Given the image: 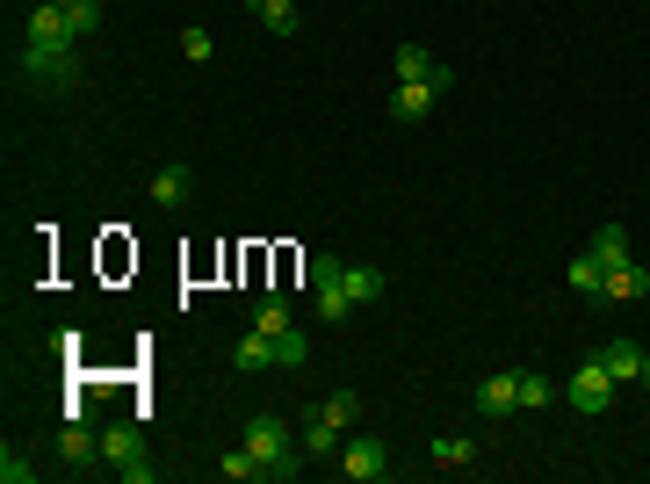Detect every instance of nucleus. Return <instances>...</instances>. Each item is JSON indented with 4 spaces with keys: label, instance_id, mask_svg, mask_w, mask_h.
Returning a JSON list of instances; mask_svg holds the SVG:
<instances>
[{
    "label": "nucleus",
    "instance_id": "f257e3e1",
    "mask_svg": "<svg viewBox=\"0 0 650 484\" xmlns=\"http://www.w3.org/2000/svg\"><path fill=\"white\" fill-rule=\"evenodd\" d=\"M246 449L260 455L268 484H290V477H304V441L290 434V419H282V413H254V419H246Z\"/></svg>",
    "mask_w": 650,
    "mask_h": 484
},
{
    "label": "nucleus",
    "instance_id": "f03ea898",
    "mask_svg": "<svg viewBox=\"0 0 650 484\" xmlns=\"http://www.w3.org/2000/svg\"><path fill=\"white\" fill-rule=\"evenodd\" d=\"M15 72H22V87H36V94H72V87H80V44H72V52L22 44V52H15Z\"/></svg>",
    "mask_w": 650,
    "mask_h": 484
},
{
    "label": "nucleus",
    "instance_id": "7ed1b4c3",
    "mask_svg": "<svg viewBox=\"0 0 650 484\" xmlns=\"http://www.w3.org/2000/svg\"><path fill=\"white\" fill-rule=\"evenodd\" d=\"M340 268L347 260H333V254L311 260V312H318V326H347V312H355V296L340 290Z\"/></svg>",
    "mask_w": 650,
    "mask_h": 484
},
{
    "label": "nucleus",
    "instance_id": "20e7f679",
    "mask_svg": "<svg viewBox=\"0 0 650 484\" xmlns=\"http://www.w3.org/2000/svg\"><path fill=\"white\" fill-rule=\"evenodd\" d=\"M102 463L109 477H131V463H145V427L137 419H109L102 427Z\"/></svg>",
    "mask_w": 650,
    "mask_h": 484
},
{
    "label": "nucleus",
    "instance_id": "39448f33",
    "mask_svg": "<svg viewBox=\"0 0 650 484\" xmlns=\"http://www.w3.org/2000/svg\"><path fill=\"white\" fill-rule=\"evenodd\" d=\"M340 477L347 484H383V477H391V449H383L377 434L347 441V449H340Z\"/></svg>",
    "mask_w": 650,
    "mask_h": 484
},
{
    "label": "nucleus",
    "instance_id": "423d86ee",
    "mask_svg": "<svg viewBox=\"0 0 650 484\" xmlns=\"http://www.w3.org/2000/svg\"><path fill=\"white\" fill-rule=\"evenodd\" d=\"M22 44H52V52H72L80 44V30H72L66 8H52V0H36L30 22H22Z\"/></svg>",
    "mask_w": 650,
    "mask_h": 484
},
{
    "label": "nucleus",
    "instance_id": "0eeeda50",
    "mask_svg": "<svg viewBox=\"0 0 650 484\" xmlns=\"http://www.w3.org/2000/svg\"><path fill=\"white\" fill-rule=\"evenodd\" d=\"M58 463H66L72 477H94V470H109V463H102V427H80V419H72V427L58 434Z\"/></svg>",
    "mask_w": 650,
    "mask_h": 484
},
{
    "label": "nucleus",
    "instance_id": "6e6552de",
    "mask_svg": "<svg viewBox=\"0 0 650 484\" xmlns=\"http://www.w3.org/2000/svg\"><path fill=\"white\" fill-rule=\"evenodd\" d=\"M564 398L579 405V413H607V405H615V369H607V362H585L579 376H571Z\"/></svg>",
    "mask_w": 650,
    "mask_h": 484
},
{
    "label": "nucleus",
    "instance_id": "1a4fd4ad",
    "mask_svg": "<svg viewBox=\"0 0 650 484\" xmlns=\"http://www.w3.org/2000/svg\"><path fill=\"white\" fill-rule=\"evenodd\" d=\"M478 413H484V419H506V413H520V369H492V376H484V391H478Z\"/></svg>",
    "mask_w": 650,
    "mask_h": 484
},
{
    "label": "nucleus",
    "instance_id": "9d476101",
    "mask_svg": "<svg viewBox=\"0 0 650 484\" xmlns=\"http://www.w3.org/2000/svg\"><path fill=\"white\" fill-rule=\"evenodd\" d=\"M397 80H427V87H456V66H441L434 52H419V44H397Z\"/></svg>",
    "mask_w": 650,
    "mask_h": 484
},
{
    "label": "nucleus",
    "instance_id": "9b49d317",
    "mask_svg": "<svg viewBox=\"0 0 650 484\" xmlns=\"http://www.w3.org/2000/svg\"><path fill=\"white\" fill-rule=\"evenodd\" d=\"M434 102H441V87H427V80H397V87H391V116H397V123L434 116Z\"/></svg>",
    "mask_w": 650,
    "mask_h": 484
},
{
    "label": "nucleus",
    "instance_id": "f8f14e48",
    "mask_svg": "<svg viewBox=\"0 0 650 484\" xmlns=\"http://www.w3.org/2000/svg\"><path fill=\"white\" fill-rule=\"evenodd\" d=\"M599 362L615 369V383H643L650 354H643V340H607V347H599Z\"/></svg>",
    "mask_w": 650,
    "mask_h": 484
},
{
    "label": "nucleus",
    "instance_id": "ddd939ff",
    "mask_svg": "<svg viewBox=\"0 0 650 484\" xmlns=\"http://www.w3.org/2000/svg\"><path fill=\"white\" fill-rule=\"evenodd\" d=\"M232 362L246 369V376H260V369H274V333H239V347H232Z\"/></svg>",
    "mask_w": 650,
    "mask_h": 484
},
{
    "label": "nucleus",
    "instance_id": "4468645a",
    "mask_svg": "<svg viewBox=\"0 0 650 484\" xmlns=\"http://www.w3.org/2000/svg\"><path fill=\"white\" fill-rule=\"evenodd\" d=\"M340 434H347V427H333L325 413H311V419H304V455H318V463H325V455H340V449H347Z\"/></svg>",
    "mask_w": 650,
    "mask_h": 484
},
{
    "label": "nucleus",
    "instance_id": "2eb2a0df",
    "mask_svg": "<svg viewBox=\"0 0 650 484\" xmlns=\"http://www.w3.org/2000/svg\"><path fill=\"white\" fill-rule=\"evenodd\" d=\"M643 268H636V260H621V268H607V282H599V296H607V304H629V296H643Z\"/></svg>",
    "mask_w": 650,
    "mask_h": 484
},
{
    "label": "nucleus",
    "instance_id": "dca6fc26",
    "mask_svg": "<svg viewBox=\"0 0 650 484\" xmlns=\"http://www.w3.org/2000/svg\"><path fill=\"white\" fill-rule=\"evenodd\" d=\"M153 203L159 210H181V203H189V167H159L153 173Z\"/></svg>",
    "mask_w": 650,
    "mask_h": 484
},
{
    "label": "nucleus",
    "instance_id": "f3484780",
    "mask_svg": "<svg viewBox=\"0 0 650 484\" xmlns=\"http://www.w3.org/2000/svg\"><path fill=\"white\" fill-rule=\"evenodd\" d=\"M593 260H599V268H621V260H636V254H629V232H621V225H599V232H593Z\"/></svg>",
    "mask_w": 650,
    "mask_h": 484
},
{
    "label": "nucleus",
    "instance_id": "a211bd4d",
    "mask_svg": "<svg viewBox=\"0 0 650 484\" xmlns=\"http://www.w3.org/2000/svg\"><path fill=\"white\" fill-rule=\"evenodd\" d=\"M254 326H260V333H290V326H296V318H290V296L268 290V296L254 304Z\"/></svg>",
    "mask_w": 650,
    "mask_h": 484
},
{
    "label": "nucleus",
    "instance_id": "6ab92c4d",
    "mask_svg": "<svg viewBox=\"0 0 650 484\" xmlns=\"http://www.w3.org/2000/svg\"><path fill=\"white\" fill-rule=\"evenodd\" d=\"M340 290L355 296V304H377L383 296V268H340Z\"/></svg>",
    "mask_w": 650,
    "mask_h": 484
},
{
    "label": "nucleus",
    "instance_id": "aec40b11",
    "mask_svg": "<svg viewBox=\"0 0 650 484\" xmlns=\"http://www.w3.org/2000/svg\"><path fill=\"white\" fill-rule=\"evenodd\" d=\"M217 477H232V484H260L268 470H260V455H254V449H232V455H217Z\"/></svg>",
    "mask_w": 650,
    "mask_h": 484
},
{
    "label": "nucleus",
    "instance_id": "412c9836",
    "mask_svg": "<svg viewBox=\"0 0 650 484\" xmlns=\"http://www.w3.org/2000/svg\"><path fill=\"white\" fill-rule=\"evenodd\" d=\"M304 362H311V347H304V326L274 333V369H304Z\"/></svg>",
    "mask_w": 650,
    "mask_h": 484
},
{
    "label": "nucleus",
    "instance_id": "4be33fe9",
    "mask_svg": "<svg viewBox=\"0 0 650 484\" xmlns=\"http://www.w3.org/2000/svg\"><path fill=\"white\" fill-rule=\"evenodd\" d=\"M260 22H268L274 36H296V30H304V15H296V0H260Z\"/></svg>",
    "mask_w": 650,
    "mask_h": 484
},
{
    "label": "nucleus",
    "instance_id": "5701e85b",
    "mask_svg": "<svg viewBox=\"0 0 650 484\" xmlns=\"http://www.w3.org/2000/svg\"><path fill=\"white\" fill-rule=\"evenodd\" d=\"M52 8H66V15H72V30H80V36H94V30H102V8H109V0H52Z\"/></svg>",
    "mask_w": 650,
    "mask_h": 484
},
{
    "label": "nucleus",
    "instance_id": "b1692460",
    "mask_svg": "<svg viewBox=\"0 0 650 484\" xmlns=\"http://www.w3.org/2000/svg\"><path fill=\"white\" fill-rule=\"evenodd\" d=\"M564 275H571V290H585V296H599V282H607V268H599V260H593V254H579V260H571V268H564Z\"/></svg>",
    "mask_w": 650,
    "mask_h": 484
},
{
    "label": "nucleus",
    "instance_id": "393cba45",
    "mask_svg": "<svg viewBox=\"0 0 650 484\" xmlns=\"http://www.w3.org/2000/svg\"><path fill=\"white\" fill-rule=\"evenodd\" d=\"M434 463H441V470H462V463H470V455H478V449H470V441H462V434H441V441H434Z\"/></svg>",
    "mask_w": 650,
    "mask_h": 484
},
{
    "label": "nucleus",
    "instance_id": "a878e982",
    "mask_svg": "<svg viewBox=\"0 0 650 484\" xmlns=\"http://www.w3.org/2000/svg\"><path fill=\"white\" fill-rule=\"evenodd\" d=\"M181 52H189L195 66H203V58H217V36H210L203 22H189V30H181Z\"/></svg>",
    "mask_w": 650,
    "mask_h": 484
},
{
    "label": "nucleus",
    "instance_id": "bb28decb",
    "mask_svg": "<svg viewBox=\"0 0 650 484\" xmlns=\"http://www.w3.org/2000/svg\"><path fill=\"white\" fill-rule=\"evenodd\" d=\"M557 391H549V376L542 369H520V405H549Z\"/></svg>",
    "mask_w": 650,
    "mask_h": 484
},
{
    "label": "nucleus",
    "instance_id": "cd10ccee",
    "mask_svg": "<svg viewBox=\"0 0 650 484\" xmlns=\"http://www.w3.org/2000/svg\"><path fill=\"white\" fill-rule=\"evenodd\" d=\"M36 477V463H22L15 449H0V484H30Z\"/></svg>",
    "mask_w": 650,
    "mask_h": 484
},
{
    "label": "nucleus",
    "instance_id": "c85d7f7f",
    "mask_svg": "<svg viewBox=\"0 0 650 484\" xmlns=\"http://www.w3.org/2000/svg\"><path fill=\"white\" fill-rule=\"evenodd\" d=\"M318 413H325V419H333V427H347V419H355V391H333V398H325V405H318Z\"/></svg>",
    "mask_w": 650,
    "mask_h": 484
},
{
    "label": "nucleus",
    "instance_id": "c756f323",
    "mask_svg": "<svg viewBox=\"0 0 650 484\" xmlns=\"http://www.w3.org/2000/svg\"><path fill=\"white\" fill-rule=\"evenodd\" d=\"M246 8H260V0H246Z\"/></svg>",
    "mask_w": 650,
    "mask_h": 484
},
{
    "label": "nucleus",
    "instance_id": "7c9ffc66",
    "mask_svg": "<svg viewBox=\"0 0 650 484\" xmlns=\"http://www.w3.org/2000/svg\"><path fill=\"white\" fill-rule=\"evenodd\" d=\"M643 383H650V369H643Z\"/></svg>",
    "mask_w": 650,
    "mask_h": 484
}]
</instances>
